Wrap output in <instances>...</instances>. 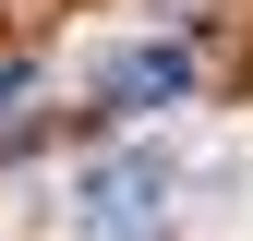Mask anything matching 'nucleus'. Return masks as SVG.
<instances>
[{
    "instance_id": "1",
    "label": "nucleus",
    "mask_w": 253,
    "mask_h": 241,
    "mask_svg": "<svg viewBox=\"0 0 253 241\" xmlns=\"http://www.w3.org/2000/svg\"><path fill=\"white\" fill-rule=\"evenodd\" d=\"M157 217H169V157L157 145H133V157H109L84 181V229L97 241H157Z\"/></svg>"
},
{
    "instance_id": "2",
    "label": "nucleus",
    "mask_w": 253,
    "mask_h": 241,
    "mask_svg": "<svg viewBox=\"0 0 253 241\" xmlns=\"http://www.w3.org/2000/svg\"><path fill=\"white\" fill-rule=\"evenodd\" d=\"M181 84H193V48H133L109 73V109H169Z\"/></svg>"
},
{
    "instance_id": "3",
    "label": "nucleus",
    "mask_w": 253,
    "mask_h": 241,
    "mask_svg": "<svg viewBox=\"0 0 253 241\" xmlns=\"http://www.w3.org/2000/svg\"><path fill=\"white\" fill-rule=\"evenodd\" d=\"M12 97H24V60H0V109H12Z\"/></svg>"
}]
</instances>
